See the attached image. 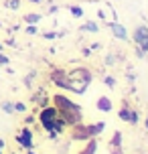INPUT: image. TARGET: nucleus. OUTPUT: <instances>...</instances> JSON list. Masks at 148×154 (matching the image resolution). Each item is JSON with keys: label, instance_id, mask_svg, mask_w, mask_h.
Listing matches in <instances>:
<instances>
[{"label": "nucleus", "instance_id": "obj_3", "mask_svg": "<svg viewBox=\"0 0 148 154\" xmlns=\"http://www.w3.org/2000/svg\"><path fill=\"white\" fill-rule=\"evenodd\" d=\"M20 142H23L24 146H31V138H29V132H23V136H20Z\"/></svg>", "mask_w": 148, "mask_h": 154}, {"label": "nucleus", "instance_id": "obj_5", "mask_svg": "<svg viewBox=\"0 0 148 154\" xmlns=\"http://www.w3.org/2000/svg\"><path fill=\"white\" fill-rule=\"evenodd\" d=\"M100 109H109V101L106 97H101L100 100Z\"/></svg>", "mask_w": 148, "mask_h": 154}, {"label": "nucleus", "instance_id": "obj_4", "mask_svg": "<svg viewBox=\"0 0 148 154\" xmlns=\"http://www.w3.org/2000/svg\"><path fill=\"white\" fill-rule=\"evenodd\" d=\"M114 31H116V35H118V37H122V38L126 37V31L122 29V26H118V24H114Z\"/></svg>", "mask_w": 148, "mask_h": 154}, {"label": "nucleus", "instance_id": "obj_2", "mask_svg": "<svg viewBox=\"0 0 148 154\" xmlns=\"http://www.w3.org/2000/svg\"><path fill=\"white\" fill-rule=\"evenodd\" d=\"M55 109H45V112H43V116H41V120H43V122H45V126H47V128H51V126H53V118H55Z\"/></svg>", "mask_w": 148, "mask_h": 154}, {"label": "nucleus", "instance_id": "obj_1", "mask_svg": "<svg viewBox=\"0 0 148 154\" xmlns=\"http://www.w3.org/2000/svg\"><path fill=\"white\" fill-rule=\"evenodd\" d=\"M136 41H138V45L142 47V49H148V29H138L136 31Z\"/></svg>", "mask_w": 148, "mask_h": 154}, {"label": "nucleus", "instance_id": "obj_6", "mask_svg": "<svg viewBox=\"0 0 148 154\" xmlns=\"http://www.w3.org/2000/svg\"><path fill=\"white\" fill-rule=\"evenodd\" d=\"M26 20H29V23H37V20H39V16H37V14H31V16H26Z\"/></svg>", "mask_w": 148, "mask_h": 154}]
</instances>
